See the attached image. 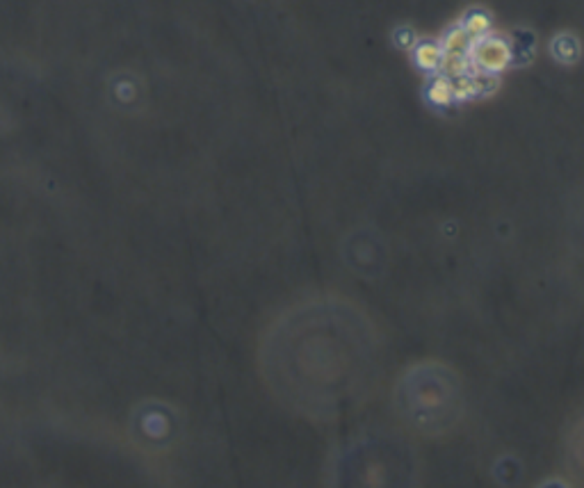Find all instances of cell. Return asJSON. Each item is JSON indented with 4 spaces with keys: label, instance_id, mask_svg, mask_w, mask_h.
I'll list each match as a JSON object with an SVG mask.
<instances>
[{
    "label": "cell",
    "instance_id": "9c48e42d",
    "mask_svg": "<svg viewBox=\"0 0 584 488\" xmlns=\"http://www.w3.org/2000/svg\"><path fill=\"white\" fill-rule=\"evenodd\" d=\"M470 46H472V39H470L468 34H465V30H463L461 25H452L450 30H447V32L443 34V39H441V48H443V53L468 55Z\"/></svg>",
    "mask_w": 584,
    "mask_h": 488
},
{
    "label": "cell",
    "instance_id": "8992f818",
    "mask_svg": "<svg viewBox=\"0 0 584 488\" xmlns=\"http://www.w3.org/2000/svg\"><path fill=\"white\" fill-rule=\"evenodd\" d=\"M427 100L436 107H447L450 103H454V89H452V80L445 76H434L429 80L427 91H425Z\"/></svg>",
    "mask_w": 584,
    "mask_h": 488
},
{
    "label": "cell",
    "instance_id": "30bf717a",
    "mask_svg": "<svg viewBox=\"0 0 584 488\" xmlns=\"http://www.w3.org/2000/svg\"><path fill=\"white\" fill-rule=\"evenodd\" d=\"M452 89H454V100H470L474 96H479L482 91H479L477 73H470V76L452 80Z\"/></svg>",
    "mask_w": 584,
    "mask_h": 488
},
{
    "label": "cell",
    "instance_id": "6da1fadb",
    "mask_svg": "<svg viewBox=\"0 0 584 488\" xmlns=\"http://www.w3.org/2000/svg\"><path fill=\"white\" fill-rule=\"evenodd\" d=\"M374 358L361 340L333 329L288 334L263 356L265 388L283 409L308 420H336L372 390Z\"/></svg>",
    "mask_w": 584,
    "mask_h": 488
},
{
    "label": "cell",
    "instance_id": "ba28073f",
    "mask_svg": "<svg viewBox=\"0 0 584 488\" xmlns=\"http://www.w3.org/2000/svg\"><path fill=\"white\" fill-rule=\"evenodd\" d=\"M438 73L450 80L456 78H463V76H470L472 73V64L468 55H454V53H443V62H441V69Z\"/></svg>",
    "mask_w": 584,
    "mask_h": 488
},
{
    "label": "cell",
    "instance_id": "52a82bcc",
    "mask_svg": "<svg viewBox=\"0 0 584 488\" xmlns=\"http://www.w3.org/2000/svg\"><path fill=\"white\" fill-rule=\"evenodd\" d=\"M461 27L474 41V39H479V37H486L491 32V16H489V12H484L479 7L468 9L461 21Z\"/></svg>",
    "mask_w": 584,
    "mask_h": 488
},
{
    "label": "cell",
    "instance_id": "277c9868",
    "mask_svg": "<svg viewBox=\"0 0 584 488\" xmlns=\"http://www.w3.org/2000/svg\"><path fill=\"white\" fill-rule=\"evenodd\" d=\"M468 58L472 64V73H486V76H498V73L507 71L509 64L514 62V51H511V44L505 39V37L498 34H486L474 39Z\"/></svg>",
    "mask_w": 584,
    "mask_h": 488
},
{
    "label": "cell",
    "instance_id": "8fae6325",
    "mask_svg": "<svg viewBox=\"0 0 584 488\" xmlns=\"http://www.w3.org/2000/svg\"><path fill=\"white\" fill-rule=\"evenodd\" d=\"M395 44L404 51H413V46L418 44V34H416L413 27H409V25L397 27L395 30Z\"/></svg>",
    "mask_w": 584,
    "mask_h": 488
},
{
    "label": "cell",
    "instance_id": "5b68a950",
    "mask_svg": "<svg viewBox=\"0 0 584 488\" xmlns=\"http://www.w3.org/2000/svg\"><path fill=\"white\" fill-rule=\"evenodd\" d=\"M413 62L420 71L425 73H436L441 69V62H443V48L438 41H418L413 46Z\"/></svg>",
    "mask_w": 584,
    "mask_h": 488
},
{
    "label": "cell",
    "instance_id": "7a4b0ae2",
    "mask_svg": "<svg viewBox=\"0 0 584 488\" xmlns=\"http://www.w3.org/2000/svg\"><path fill=\"white\" fill-rule=\"evenodd\" d=\"M392 409L409 431L438 438L461 425L465 388L459 374L447 365H413L392 385Z\"/></svg>",
    "mask_w": 584,
    "mask_h": 488
},
{
    "label": "cell",
    "instance_id": "3957f363",
    "mask_svg": "<svg viewBox=\"0 0 584 488\" xmlns=\"http://www.w3.org/2000/svg\"><path fill=\"white\" fill-rule=\"evenodd\" d=\"M420 463L406 438L368 431L352 438L333 463V488H418Z\"/></svg>",
    "mask_w": 584,
    "mask_h": 488
}]
</instances>
